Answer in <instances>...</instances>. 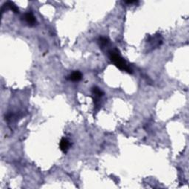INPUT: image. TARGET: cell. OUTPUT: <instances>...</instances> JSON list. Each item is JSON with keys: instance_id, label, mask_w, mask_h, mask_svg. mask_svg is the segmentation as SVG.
Here are the masks:
<instances>
[{"instance_id": "6da1fadb", "label": "cell", "mask_w": 189, "mask_h": 189, "mask_svg": "<svg viewBox=\"0 0 189 189\" xmlns=\"http://www.w3.org/2000/svg\"><path fill=\"white\" fill-rule=\"evenodd\" d=\"M109 58L111 59L112 62L118 67L121 70L126 71L127 72H132V70L130 69V67L127 65L126 61L118 54L117 51H115V50H112L109 52Z\"/></svg>"}, {"instance_id": "7a4b0ae2", "label": "cell", "mask_w": 189, "mask_h": 189, "mask_svg": "<svg viewBox=\"0 0 189 189\" xmlns=\"http://www.w3.org/2000/svg\"><path fill=\"white\" fill-rule=\"evenodd\" d=\"M11 10L12 11H13L14 13H19V9L18 7H16L14 3H13L12 1H7L5 4H4V6L2 7V9H1V13H3L4 10Z\"/></svg>"}, {"instance_id": "3957f363", "label": "cell", "mask_w": 189, "mask_h": 189, "mask_svg": "<svg viewBox=\"0 0 189 189\" xmlns=\"http://www.w3.org/2000/svg\"><path fill=\"white\" fill-rule=\"evenodd\" d=\"M24 19L26 22L28 24L31 26H33L34 25L36 22V18L34 17V16L31 13H25V16H24Z\"/></svg>"}, {"instance_id": "277c9868", "label": "cell", "mask_w": 189, "mask_h": 189, "mask_svg": "<svg viewBox=\"0 0 189 189\" xmlns=\"http://www.w3.org/2000/svg\"><path fill=\"white\" fill-rule=\"evenodd\" d=\"M70 142H69V141L67 139H66V138H62L61 139V142H60V149H61V150L63 152H67V150L69 149V148H70Z\"/></svg>"}, {"instance_id": "5b68a950", "label": "cell", "mask_w": 189, "mask_h": 189, "mask_svg": "<svg viewBox=\"0 0 189 189\" xmlns=\"http://www.w3.org/2000/svg\"><path fill=\"white\" fill-rule=\"evenodd\" d=\"M82 78V75L80 72L78 71H75L73 72L70 76V79L72 81H78Z\"/></svg>"}, {"instance_id": "8992f818", "label": "cell", "mask_w": 189, "mask_h": 189, "mask_svg": "<svg viewBox=\"0 0 189 189\" xmlns=\"http://www.w3.org/2000/svg\"><path fill=\"white\" fill-rule=\"evenodd\" d=\"M92 94L95 96L96 99H98L99 97H102L103 95V92H102V90L100 89H99L98 87H93L92 88Z\"/></svg>"}, {"instance_id": "52a82bcc", "label": "cell", "mask_w": 189, "mask_h": 189, "mask_svg": "<svg viewBox=\"0 0 189 189\" xmlns=\"http://www.w3.org/2000/svg\"><path fill=\"white\" fill-rule=\"evenodd\" d=\"M100 42L102 45H106L108 43V39H106V38L101 37L100 38Z\"/></svg>"}]
</instances>
